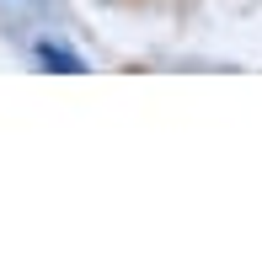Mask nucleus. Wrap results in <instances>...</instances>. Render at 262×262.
<instances>
[{"instance_id":"nucleus-1","label":"nucleus","mask_w":262,"mask_h":262,"mask_svg":"<svg viewBox=\"0 0 262 262\" xmlns=\"http://www.w3.org/2000/svg\"><path fill=\"white\" fill-rule=\"evenodd\" d=\"M38 59H43V64H54V70H64V75H75V70H80V59L64 54V49H54V43H38Z\"/></svg>"}]
</instances>
